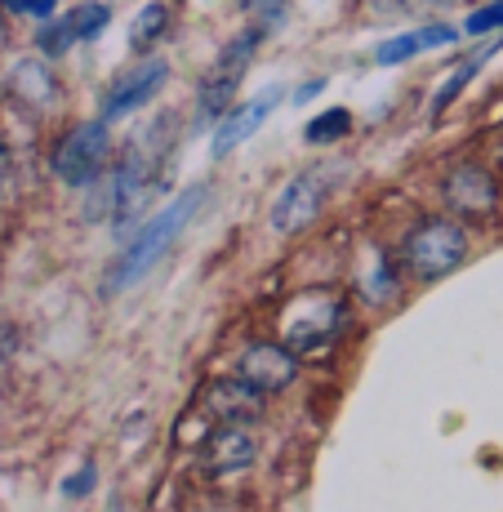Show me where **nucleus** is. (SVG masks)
Listing matches in <instances>:
<instances>
[{
  "mask_svg": "<svg viewBox=\"0 0 503 512\" xmlns=\"http://www.w3.org/2000/svg\"><path fill=\"white\" fill-rule=\"evenodd\" d=\"M321 90H325V81H308V85H303L299 94H294V103H308V98H317Z\"/></svg>",
  "mask_w": 503,
  "mask_h": 512,
  "instance_id": "nucleus-26",
  "label": "nucleus"
},
{
  "mask_svg": "<svg viewBox=\"0 0 503 512\" xmlns=\"http://www.w3.org/2000/svg\"><path fill=\"white\" fill-rule=\"evenodd\" d=\"M330 183H334L330 170H299L294 174L272 201V232L299 236L303 228H312V219L321 214L325 196H330Z\"/></svg>",
  "mask_w": 503,
  "mask_h": 512,
  "instance_id": "nucleus-6",
  "label": "nucleus"
},
{
  "mask_svg": "<svg viewBox=\"0 0 503 512\" xmlns=\"http://www.w3.org/2000/svg\"><path fill=\"white\" fill-rule=\"evenodd\" d=\"M236 374L272 397V392H285L299 379V352H290L285 343H268V339L245 343L241 357H236Z\"/></svg>",
  "mask_w": 503,
  "mask_h": 512,
  "instance_id": "nucleus-8",
  "label": "nucleus"
},
{
  "mask_svg": "<svg viewBox=\"0 0 503 512\" xmlns=\"http://www.w3.org/2000/svg\"><path fill=\"white\" fill-rule=\"evenodd\" d=\"M441 201L455 214H463V219H486L499 205V183L486 165H455L441 179Z\"/></svg>",
  "mask_w": 503,
  "mask_h": 512,
  "instance_id": "nucleus-9",
  "label": "nucleus"
},
{
  "mask_svg": "<svg viewBox=\"0 0 503 512\" xmlns=\"http://www.w3.org/2000/svg\"><path fill=\"white\" fill-rule=\"evenodd\" d=\"M401 5H406L410 14H432V9H446V5H455V0H401Z\"/></svg>",
  "mask_w": 503,
  "mask_h": 512,
  "instance_id": "nucleus-24",
  "label": "nucleus"
},
{
  "mask_svg": "<svg viewBox=\"0 0 503 512\" xmlns=\"http://www.w3.org/2000/svg\"><path fill=\"white\" fill-rule=\"evenodd\" d=\"M343 326V299L330 290H308L281 312V334L285 348L299 352V357H312V352H325L334 343V334Z\"/></svg>",
  "mask_w": 503,
  "mask_h": 512,
  "instance_id": "nucleus-3",
  "label": "nucleus"
},
{
  "mask_svg": "<svg viewBox=\"0 0 503 512\" xmlns=\"http://www.w3.org/2000/svg\"><path fill=\"white\" fill-rule=\"evenodd\" d=\"M343 134H352V112L348 107H330V112H321L317 121H308L303 139H308L312 147H321V143H339Z\"/></svg>",
  "mask_w": 503,
  "mask_h": 512,
  "instance_id": "nucleus-15",
  "label": "nucleus"
},
{
  "mask_svg": "<svg viewBox=\"0 0 503 512\" xmlns=\"http://www.w3.org/2000/svg\"><path fill=\"white\" fill-rule=\"evenodd\" d=\"M165 32H170V5H165V0H147V5L134 14L130 45H134V49H152Z\"/></svg>",
  "mask_w": 503,
  "mask_h": 512,
  "instance_id": "nucleus-14",
  "label": "nucleus"
},
{
  "mask_svg": "<svg viewBox=\"0 0 503 512\" xmlns=\"http://www.w3.org/2000/svg\"><path fill=\"white\" fill-rule=\"evenodd\" d=\"M499 27H503V0H490V5L472 9V14L463 18V32L468 36H490V32H499Z\"/></svg>",
  "mask_w": 503,
  "mask_h": 512,
  "instance_id": "nucleus-20",
  "label": "nucleus"
},
{
  "mask_svg": "<svg viewBox=\"0 0 503 512\" xmlns=\"http://www.w3.org/2000/svg\"><path fill=\"white\" fill-rule=\"evenodd\" d=\"M263 36H268V27H254V32H241L236 41H228V49L219 54V63L205 72L201 81V94H196V121H214V116H228L236 90H241V76L245 67H250L254 49L263 45Z\"/></svg>",
  "mask_w": 503,
  "mask_h": 512,
  "instance_id": "nucleus-5",
  "label": "nucleus"
},
{
  "mask_svg": "<svg viewBox=\"0 0 503 512\" xmlns=\"http://www.w3.org/2000/svg\"><path fill=\"white\" fill-rule=\"evenodd\" d=\"M419 36H392V41H383L374 49V63L379 67H397V63H410L414 54H419Z\"/></svg>",
  "mask_w": 503,
  "mask_h": 512,
  "instance_id": "nucleus-19",
  "label": "nucleus"
},
{
  "mask_svg": "<svg viewBox=\"0 0 503 512\" xmlns=\"http://www.w3.org/2000/svg\"><path fill=\"white\" fill-rule=\"evenodd\" d=\"M81 36H76V27H72V18H54V23H45L41 32H36V45H41V54L45 58H58V54H67Z\"/></svg>",
  "mask_w": 503,
  "mask_h": 512,
  "instance_id": "nucleus-17",
  "label": "nucleus"
},
{
  "mask_svg": "<svg viewBox=\"0 0 503 512\" xmlns=\"http://www.w3.org/2000/svg\"><path fill=\"white\" fill-rule=\"evenodd\" d=\"M5 9H14V14H27V0H0Z\"/></svg>",
  "mask_w": 503,
  "mask_h": 512,
  "instance_id": "nucleus-27",
  "label": "nucleus"
},
{
  "mask_svg": "<svg viewBox=\"0 0 503 512\" xmlns=\"http://www.w3.org/2000/svg\"><path fill=\"white\" fill-rule=\"evenodd\" d=\"M486 54H490V49H486ZM486 54H472V58H463V67H455V72L446 76V85H441L437 98H432V112H446V107L455 103V98L463 94V85H468L472 76L481 72V58H486Z\"/></svg>",
  "mask_w": 503,
  "mask_h": 512,
  "instance_id": "nucleus-16",
  "label": "nucleus"
},
{
  "mask_svg": "<svg viewBox=\"0 0 503 512\" xmlns=\"http://www.w3.org/2000/svg\"><path fill=\"white\" fill-rule=\"evenodd\" d=\"M205 196H210V187L196 183V187H187V192H179V201L165 205L156 219H147L143 228L134 232V241L125 245V254L112 263V272H107V285H103V290H107V294H121V290H130V285L143 281L147 272H152L156 263H161L165 254L174 250V241H179V236L187 232V223L196 219V210L205 205Z\"/></svg>",
  "mask_w": 503,
  "mask_h": 512,
  "instance_id": "nucleus-1",
  "label": "nucleus"
},
{
  "mask_svg": "<svg viewBox=\"0 0 503 512\" xmlns=\"http://www.w3.org/2000/svg\"><path fill=\"white\" fill-rule=\"evenodd\" d=\"M170 81V63L165 58H143L138 67H130L125 76H116L112 85H107L103 94V121H121V116L138 112L143 103H152L156 94H161V85Z\"/></svg>",
  "mask_w": 503,
  "mask_h": 512,
  "instance_id": "nucleus-7",
  "label": "nucleus"
},
{
  "mask_svg": "<svg viewBox=\"0 0 503 512\" xmlns=\"http://www.w3.org/2000/svg\"><path fill=\"white\" fill-rule=\"evenodd\" d=\"M107 156H112V134H107V121H85L76 130H67L63 139L54 143V156H49V170L72 187H90L103 179Z\"/></svg>",
  "mask_w": 503,
  "mask_h": 512,
  "instance_id": "nucleus-4",
  "label": "nucleus"
},
{
  "mask_svg": "<svg viewBox=\"0 0 503 512\" xmlns=\"http://www.w3.org/2000/svg\"><path fill=\"white\" fill-rule=\"evenodd\" d=\"M201 406L214 423H254L268 410V392H259L254 383H245L241 374L236 379H214L205 383Z\"/></svg>",
  "mask_w": 503,
  "mask_h": 512,
  "instance_id": "nucleus-12",
  "label": "nucleus"
},
{
  "mask_svg": "<svg viewBox=\"0 0 503 512\" xmlns=\"http://www.w3.org/2000/svg\"><path fill=\"white\" fill-rule=\"evenodd\" d=\"M419 36V45L423 49H437V45H455L459 41V27H446V23H432V27H423V32H414Z\"/></svg>",
  "mask_w": 503,
  "mask_h": 512,
  "instance_id": "nucleus-21",
  "label": "nucleus"
},
{
  "mask_svg": "<svg viewBox=\"0 0 503 512\" xmlns=\"http://www.w3.org/2000/svg\"><path fill=\"white\" fill-rule=\"evenodd\" d=\"M0 352H5V330H0Z\"/></svg>",
  "mask_w": 503,
  "mask_h": 512,
  "instance_id": "nucleus-28",
  "label": "nucleus"
},
{
  "mask_svg": "<svg viewBox=\"0 0 503 512\" xmlns=\"http://www.w3.org/2000/svg\"><path fill=\"white\" fill-rule=\"evenodd\" d=\"M241 5L254 9V14H263V27H268V32L281 23V14H285V0H241Z\"/></svg>",
  "mask_w": 503,
  "mask_h": 512,
  "instance_id": "nucleus-22",
  "label": "nucleus"
},
{
  "mask_svg": "<svg viewBox=\"0 0 503 512\" xmlns=\"http://www.w3.org/2000/svg\"><path fill=\"white\" fill-rule=\"evenodd\" d=\"M94 477H98L94 464H85L81 472H76V477H67V481H63V495H67V499H81V495H90Z\"/></svg>",
  "mask_w": 503,
  "mask_h": 512,
  "instance_id": "nucleus-23",
  "label": "nucleus"
},
{
  "mask_svg": "<svg viewBox=\"0 0 503 512\" xmlns=\"http://www.w3.org/2000/svg\"><path fill=\"white\" fill-rule=\"evenodd\" d=\"M67 18H72V27H76V36H81V41H94V36L112 23V9H107L103 0H85V5H76Z\"/></svg>",
  "mask_w": 503,
  "mask_h": 512,
  "instance_id": "nucleus-18",
  "label": "nucleus"
},
{
  "mask_svg": "<svg viewBox=\"0 0 503 512\" xmlns=\"http://www.w3.org/2000/svg\"><path fill=\"white\" fill-rule=\"evenodd\" d=\"M254 459H259V441L245 423H219L201 446L205 477H236V472L254 468Z\"/></svg>",
  "mask_w": 503,
  "mask_h": 512,
  "instance_id": "nucleus-10",
  "label": "nucleus"
},
{
  "mask_svg": "<svg viewBox=\"0 0 503 512\" xmlns=\"http://www.w3.org/2000/svg\"><path fill=\"white\" fill-rule=\"evenodd\" d=\"M54 5H58V0H27V14L49 18V14H54Z\"/></svg>",
  "mask_w": 503,
  "mask_h": 512,
  "instance_id": "nucleus-25",
  "label": "nucleus"
},
{
  "mask_svg": "<svg viewBox=\"0 0 503 512\" xmlns=\"http://www.w3.org/2000/svg\"><path fill=\"white\" fill-rule=\"evenodd\" d=\"M14 94L23 98V103H32V107L54 103L58 85H54V72H49V63H41V58H23V63L14 67Z\"/></svg>",
  "mask_w": 503,
  "mask_h": 512,
  "instance_id": "nucleus-13",
  "label": "nucleus"
},
{
  "mask_svg": "<svg viewBox=\"0 0 503 512\" xmlns=\"http://www.w3.org/2000/svg\"><path fill=\"white\" fill-rule=\"evenodd\" d=\"M401 259L414 281H441L468 259V232L455 219H423L401 241Z\"/></svg>",
  "mask_w": 503,
  "mask_h": 512,
  "instance_id": "nucleus-2",
  "label": "nucleus"
},
{
  "mask_svg": "<svg viewBox=\"0 0 503 512\" xmlns=\"http://www.w3.org/2000/svg\"><path fill=\"white\" fill-rule=\"evenodd\" d=\"M285 98V85H268V90H259L254 98H245L236 112L223 116V125L214 130V139H210V156L214 161H223V156H232L236 147H241L250 134H259L263 130V121L276 112V103Z\"/></svg>",
  "mask_w": 503,
  "mask_h": 512,
  "instance_id": "nucleus-11",
  "label": "nucleus"
}]
</instances>
